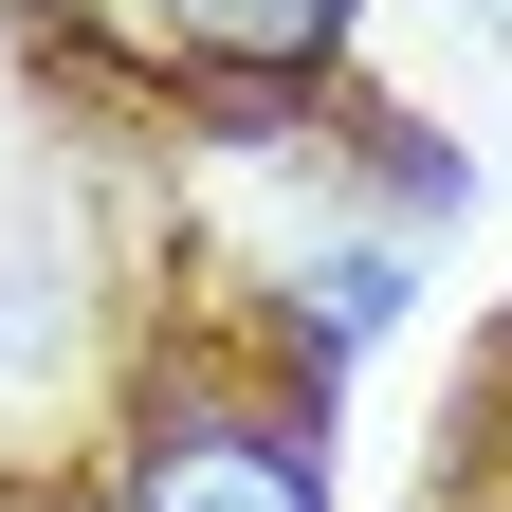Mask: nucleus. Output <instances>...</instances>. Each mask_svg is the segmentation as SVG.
Masks as SVG:
<instances>
[{
    "mask_svg": "<svg viewBox=\"0 0 512 512\" xmlns=\"http://www.w3.org/2000/svg\"><path fill=\"white\" fill-rule=\"evenodd\" d=\"M55 19L147 92H311L366 0H55Z\"/></svg>",
    "mask_w": 512,
    "mask_h": 512,
    "instance_id": "nucleus-2",
    "label": "nucleus"
},
{
    "mask_svg": "<svg viewBox=\"0 0 512 512\" xmlns=\"http://www.w3.org/2000/svg\"><path fill=\"white\" fill-rule=\"evenodd\" d=\"M19 19H37V0H0V37H19Z\"/></svg>",
    "mask_w": 512,
    "mask_h": 512,
    "instance_id": "nucleus-3",
    "label": "nucleus"
},
{
    "mask_svg": "<svg viewBox=\"0 0 512 512\" xmlns=\"http://www.w3.org/2000/svg\"><path fill=\"white\" fill-rule=\"evenodd\" d=\"M110 512H330L311 494V439L256 403V384H147L128 403V458H110Z\"/></svg>",
    "mask_w": 512,
    "mask_h": 512,
    "instance_id": "nucleus-1",
    "label": "nucleus"
}]
</instances>
